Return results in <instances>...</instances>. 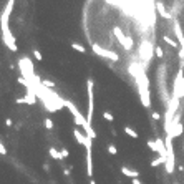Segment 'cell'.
Segmentation results:
<instances>
[{"instance_id":"obj_8","label":"cell","mask_w":184,"mask_h":184,"mask_svg":"<svg viewBox=\"0 0 184 184\" xmlns=\"http://www.w3.org/2000/svg\"><path fill=\"white\" fill-rule=\"evenodd\" d=\"M153 53H154V47H153V45L149 43L148 40L141 42V45H139V56L143 58V61L149 63L151 58H153Z\"/></svg>"},{"instance_id":"obj_14","label":"cell","mask_w":184,"mask_h":184,"mask_svg":"<svg viewBox=\"0 0 184 184\" xmlns=\"http://www.w3.org/2000/svg\"><path fill=\"white\" fill-rule=\"evenodd\" d=\"M156 8H158V12H159L161 15H163L164 18H171V13H169V12H166V8L163 7V3H159V2H158V3H156Z\"/></svg>"},{"instance_id":"obj_28","label":"cell","mask_w":184,"mask_h":184,"mask_svg":"<svg viewBox=\"0 0 184 184\" xmlns=\"http://www.w3.org/2000/svg\"><path fill=\"white\" fill-rule=\"evenodd\" d=\"M5 124H7V126H12V124H13V121H12L10 118H7V119H5Z\"/></svg>"},{"instance_id":"obj_29","label":"cell","mask_w":184,"mask_h":184,"mask_svg":"<svg viewBox=\"0 0 184 184\" xmlns=\"http://www.w3.org/2000/svg\"><path fill=\"white\" fill-rule=\"evenodd\" d=\"M151 116L153 119H159V113H151Z\"/></svg>"},{"instance_id":"obj_21","label":"cell","mask_w":184,"mask_h":184,"mask_svg":"<svg viewBox=\"0 0 184 184\" xmlns=\"http://www.w3.org/2000/svg\"><path fill=\"white\" fill-rule=\"evenodd\" d=\"M33 56H35V58H37V61H42L43 60V55H42V51H40V50H33Z\"/></svg>"},{"instance_id":"obj_3","label":"cell","mask_w":184,"mask_h":184,"mask_svg":"<svg viewBox=\"0 0 184 184\" xmlns=\"http://www.w3.org/2000/svg\"><path fill=\"white\" fill-rule=\"evenodd\" d=\"M181 96H184V71H182V68L177 71L176 78H174V85H172V95H171V98L181 100Z\"/></svg>"},{"instance_id":"obj_1","label":"cell","mask_w":184,"mask_h":184,"mask_svg":"<svg viewBox=\"0 0 184 184\" xmlns=\"http://www.w3.org/2000/svg\"><path fill=\"white\" fill-rule=\"evenodd\" d=\"M177 108H179V100L171 98L168 108H166V113H164V131H166V134L171 131V124H172L174 116L177 114Z\"/></svg>"},{"instance_id":"obj_32","label":"cell","mask_w":184,"mask_h":184,"mask_svg":"<svg viewBox=\"0 0 184 184\" xmlns=\"http://www.w3.org/2000/svg\"><path fill=\"white\" fill-rule=\"evenodd\" d=\"M90 184H96V182H95V181H90Z\"/></svg>"},{"instance_id":"obj_30","label":"cell","mask_w":184,"mask_h":184,"mask_svg":"<svg viewBox=\"0 0 184 184\" xmlns=\"http://www.w3.org/2000/svg\"><path fill=\"white\" fill-rule=\"evenodd\" d=\"M43 171H50V166L48 164H43Z\"/></svg>"},{"instance_id":"obj_19","label":"cell","mask_w":184,"mask_h":184,"mask_svg":"<svg viewBox=\"0 0 184 184\" xmlns=\"http://www.w3.org/2000/svg\"><path fill=\"white\" fill-rule=\"evenodd\" d=\"M163 38H164V42L168 43L169 47H172V48H177V42H174V40H172V38H169L168 35H164Z\"/></svg>"},{"instance_id":"obj_16","label":"cell","mask_w":184,"mask_h":184,"mask_svg":"<svg viewBox=\"0 0 184 184\" xmlns=\"http://www.w3.org/2000/svg\"><path fill=\"white\" fill-rule=\"evenodd\" d=\"M48 154H50V156L53 158V159H61V154H60V151H56V149H55L53 146H51V148L48 149Z\"/></svg>"},{"instance_id":"obj_18","label":"cell","mask_w":184,"mask_h":184,"mask_svg":"<svg viewBox=\"0 0 184 184\" xmlns=\"http://www.w3.org/2000/svg\"><path fill=\"white\" fill-rule=\"evenodd\" d=\"M159 164H166V158H156V159L151 161L153 168H156V166H159Z\"/></svg>"},{"instance_id":"obj_23","label":"cell","mask_w":184,"mask_h":184,"mask_svg":"<svg viewBox=\"0 0 184 184\" xmlns=\"http://www.w3.org/2000/svg\"><path fill=\"white\" fill-rule=\"evenodd\" d=\"M108 153L113 154V156H114V154H118V149H116V146H114V145H108Z\"/></svg>"},{"instance_id":"obj_25","label":"cell","mask_w":184,"mask_h":184,"mask_svg":"<svg viewBox=\"0 0 184 184\" xmlns=\"http://www.w3.org/2000/svg\"><path fill=\"white\" fill-rule=\"evenodd\" d=\"M45 128H47V129H51V128H53V121H51L50 118L45 119Z\"/></svg>"},{"instance_id":"obj_33","label":"cell","mask_w":184,"mask_h":184,"mask_svg":"<svg viewBox=\"0 0 184 184\" xmlns=\"http://www.w3.org/2000/svg\"><path fill=\"white\" fill-rule=\"evenodd\" d=\"M53 184H55V182H53Z\"/></svg>"},{"instance_id":"obj_9","label":"cell","mask_w":184,"mask_h":184,"mask_svg":"<svg viewBox=\"0 0 184 184\" xmlns=\"http://www.w3.org/2000/svg\"><path fill=\"white\" fill-rule=\"evenodd\" d=\"M182 131H184V128H182V124H181V116H179V113L174 116V119H172V124H171V131H169V136H172V138H179L181 134H182Z\"/></svg>"},{"instance_id":"obj_7","label":"cell","mask_w":184,"mask_h":184,"mask_svg":"<svg viewBox=\"0 0 184 184\" xmlns=\"http://www.w3.org/2000/svg\"><path fill=\"white\" fill-rule=\"evenodd\" d=\"M172 27H174V33H176L177 42L181 43L179 60H181V68H184V33H182V28H181V25H179V20L174 18V24H172Z\"/></svg>"},{"instance_id":"obj_4","label":"cell","mask_w":184,"mask_h":184,"mask_svg":"<svg viewBox=\"0 0 184 184\" xmlns=\"http://www.w3.org/2000/svg\"><path fill=\"white\" fill-rule=\"evenodd\" d=\"M113 33H114V37L118 38V42L123 45V48L126 50V51H129V50H133V47H134V42H133V38H131L129 35H124L123 33V30L119 27H114L113 28Z\"/></svg>"},{"instance_id":"obj_22","label":"cell","mask_w":184,"mask_h":184,"mask_svg":"<svg viewBox=\"0 0 184 184\" xmlns=\"http://www.w3.org/2000/svg\"><path fill=\"white\" fill-rule=\"evenodd\" d=\"M154 51H156L158 58H163V56H164V51H163V48H161V47H154Z\"/></svg>"},{"instance_id":"obj_6","label":"cell","mask_w":184,"mask_h":184,"mask_svg":"<svg viewBox=\"0 0 184 184\" xmlns=\"http://www.w3.org/2000/svg\"><path fill=\"white\" fill-rule=\"evenodd\" d=\"M91 48H93V51L96 55H100V56H103V58H106V60H111V61H118L119 60V56H118L116 51L103 48V47H100L98 43H91Z\"/></svg>"},{"instance_id":"obj_27","label":"cell","mask_w":184,"mask_h":184,"mask_svg":"<svg viewBox=\"0 0 184 184\" xmlns=\"http://www.w3.org/2000/svg\"><path fill=\"white\" fill-rule=\"evenodd\" d=\"M0 154H7V149H5V146L0 143Z\"/></svg>"},{"instance_id":"obj_5","label":"cell","mask_w":184,"mask_h":184,"mask_svg":"<svg viewBox=\"0 0 184 184\" xmlns=\"http://www.w3.org/2000/svg\"><path fill=\"white\" fill-rule=\"evenodd\" d=\"M86 90H88V116H86V121L91 124L93 110H95V93H93V80L91 78L86 80Z\"/></svg>"},{"instance_id":"obj_12","label":"cell","mask_w":184,"mask_h":184,"mask_svg":"<svg viewBox=\"0 0 184 184\" xmlns=\"http://www.w3.org/2000/svg\"><path fill=\"white\" fill-rule=\"evenodd\" d=\"M73 134H75V139H76L78 145H81V146H83V145H85V141H86V134H83L80 129H75V131H73Z\"/></svg>"},{"instance_id":"obj_10","label":"cell","mask_w":184,"mask_h":184,"mask_svg":"<svg viewBox=\"0 0 184 184\" xmlns=\"http://www.w3.org/2000/svg\"><path fill=\"white\" fill-rule=\"evenodd\" d=\"M138 86V91H139V98H141V103L145 108H149L151 106V96H149V88L145 85H136Z\"/></svg>"},{"instance_id":"obj_26","label":"cell","mask_w":184,"mask_h":184,"mask_svg":"<svg viewBox=\"0 0 184 184\" xmlns=\"http://www.w3.org/2000/svg\"><path fill=\"white\" fill-rule=\"evenodd\" d=\"M60 154H61V159H65V158L70 156V153H68V149H66V148H63L61 151H60Z\"/></svg>"},{"instance_id":"obj_15","label":"cell","mask_w":184,"mask_h":184,"mask_svg":"<svg viewBox=\"0 0 184 184\" xmlns=\"http://www.w3.org/2000/svg\"><path fill=\"white\" fill-rule=\"evenodd\" d=\"M124 133L128 134V136H131L133 139H136V138H138V133H136L133 128H131V126H124Z\"/></svg>"},{"instance_id":"obj_20","label":"cell","mask_w":184,"mask_h":184,"mask_svg":"<svg viewBox=\"0 0 184 184\" xmlns=\"http://www.w3.org/2000/svg\"><path fill=\"white\" fill-rule=\"evenodd\" d=\"M148 148L151 149V151L158 153V146H156V141H153V139H148Z\"/></svg>"},{"instance_id":"obj_13","label":"cell","mask_w":184,"mask_h":184,"mask_svg":"<svg viewBox=\"0 0 184 184\" xmlns=\"http://www.w3.org/2000/svg\"><path fill=\"white\" fill-rule=\"evenodd\" d=\"M22 98H24V103L25 105H35L37 103V96L35 95H25V96H22Z\"/></svg>"},{"instance_id":"obj_31","label":"cell","mask_w":184,"mask_h":184,"mask_svg":"<svg viewBox=\"0 0 184 184\" xmlns=\"http://www.w3.org/2000/svg\"><path fill=\"white\" fill-rule=\"evenodd\" d=\"M133 184H143L139 179H133Z\"/></svg>"},{"instance_id":"obj_17","label":"cell","mask_w":184,"mask_h":184,"mask_svg":"<svg viewBox=\"0 0 184 184\" xmlns=\"http://www.w3.org/2000/svg\"><path fill=\"white\" fill-rule=\"evenodd\" d=\"M71 48H73V50H76V51H80V53H85V51H86V48L83 47L81 43H75V42L71 43Z\"/></svg>"},{"instance_id":"obj_2","label":"cell","mask_w":184,"mask_h":184,"mask_svg":"<svg viewBox=\"0 0 184 184\" xmlns=\"http://www.w3.org/2000/svg\"><path fill=\"white\" fill-rule=\"evenodd\" d=\"M18 66H20V73L22 76H24L28 83H33L35 80L38 78L35 71H33V65H32V60H28L27 56H22L18 60Z\"/></svg>"},{"instance_id":"obj_11","label":"cell","mask_w":184,"mask_h":184,"mask_svg":"<svg viewBox=\"0 0 184 184\" xmlns=\"http://www.w3.org/2000/svg\"><path fill=\"white\" fill-rule=\"evenodd\" d=\"M121 172H123L124 176L131 177V179H138V176H139V172H138L136 169H131V168H128V166H123V168H121Z\"/></svg>"},{"instance_id":"obj_24","label":"cell","mask_w":184,"mask_h":184,"mask_svg":"<svg viewBox=\"0 0 184 184\" xmlns=\"http://www.w3.org/2000/svg\"><path fill=\"white\" fill-rule=\"evenodd\" d=\"M103 118H105L106 121H113V119H114V116H113L110 111H105V113H103Z\"/></svg>"}]
</instances>
